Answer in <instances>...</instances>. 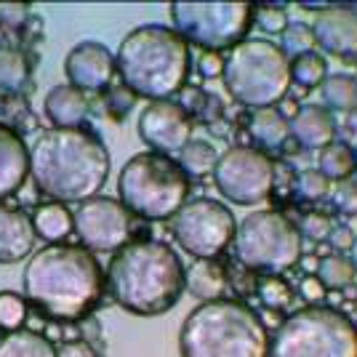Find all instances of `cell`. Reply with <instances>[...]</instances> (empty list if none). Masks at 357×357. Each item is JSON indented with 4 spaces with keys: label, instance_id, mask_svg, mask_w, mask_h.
<instances>
[{
    "label": "cell",
    "instance_id": "8",
    "mask_svg": "<svg viewBox=\"0 0 357 357\" xmlns=\"http://www.w3.org/2000/svg\"><path fill=\"white\" fill-rule=\"evenodd\" d=\"M269 357H357V326L323 304L301 307L278 326Z\"/></svg>",
    "mask_w": 357,
    "mask_h": 357
},
{
    "label": "cell",
    "instance_id": "32",
    "mask_svg": "<svg viewBox=\"0 0 357 357\" xmlns=\"http://www.w3.org/2000/svg\"><path fill=\"white\" fill-rule=\"evenodd\" d=\"M256 294L259 298L272 307V310H285V307H291V301H294V288L285 283L280 275H267V278H261L259 285H256Z\"/></svg>",
    "mask_w": 357,
    "mask_h": 357
},
{
    "label": "cell",
    "instance_id": "24",
    "mask_svg": "<svg viewBox=\"0 0 357 357\" xmlns=\"http://www.w3.org/2000/svg\"><path fill=\"white\" fill-rule=\"evenodd\" d=\"M317 171L328 181H347L357 171V152L344 142H331L317 149Z\"/></svg>",
    "mask_w": 357,
    "mask_h": 357
},
{
    "label": "cell",
    "instance_id": "11",
    "mask_svg": "<svg viewBox=\"0 0 357 357\" xmlns=\"http://www.w3.org/2000/svg\"><path fill=\"white\" fill-rule=\"evenodd\" d=\"M235 216L224 203L213 197L187 200L171 219V232L176 245L197 261L219 259L235 240Z\"/></svg>",
    "mask_w": 357,
    "mask_h": 357
},
{
    "label": "cell",
    "instance_id": "20",
    "mask_svg": "<svg viewBox=\"0 0 357 357\" xmlns=\"http://www.w3.org/2000/svg\"><path fill=\"white\" fill-rule=\"evenodd\" d=\"M291 136L296 139L301 147L307 149H323L333 142L336 136V123L333 115L320 105H304L296 109V115L288 120Z\"/></svg>",
    "mask_w": 357,
    "mask_h": 357
},
{
    "label": "cell",
    "instance_id": "35",
    "mask_svg": "<svg viewBox=\"0 0 357 357\" xmlns=\"http://www.w3.org/2000/svg\"><path fill=\"white\" fill-rule=\"evenodd\" d=\"M253 19L259 24V30L269 32V35H283V30L288 27V14L283 6H256L253 8Z\"/></svg>",
    "mask_w": 357,
    "mask_h": 357
},
{
    "label": "cell",
    "instance_id": "40",
    "mask_svg": "<svg viewBox=\"0 0 357 357\" xmlns=\"http://www.w3.org/2000/svg\"><path fill=\"white\" fill-rule=\"evenodd\" d=\"M298 296L304 298V301H310V304H317V301H323V296H326V288L320 285V280L314 275H307L298 283Z\"/></svg>",
    "mask_w": 357,
    "mask_h": 357
},
{
    "label": "cell",
    "instance_id": "33",
    "mask_svg": "<svg viewBox=\"0 0 357 357\" xmlns=\"http://www.w3.org/2000/svg\"><path fill=\"white\" fill-rule=\"evenodd\" d=\"M312 45H314V35L310 24H301V22L291 24V22H288V27L283 30V45H280L285 56H288V54H294V56L307 54V51H312Z\"/></svg>",
    "mask_w": 357,
    "mask_h": 357
},
{
    "label": "cell",
    "instance_id": "4",
    "mask_svg": "<svg viewBox=\"0 0 357 357\" xmlns=\"http://www.w3.org/2000/svg\"><path fill=\"white\" fill-rule=\"evenodd\" d=\"M115 67L134 96L163 102L184 89L190 75V43L174 27L142 24L123 38Z\"/></svg>",
    "mask_w": 357,
    "mask_h": 357
},
{
    "label": "cell",
    "instance_id": "26",
    "mask_svg": "<svg viewBox=\"0 0 357 357\" xmlns=\"http://www.w3.org/2000/svg\"><path fill=\"white\" fill-rule=\"evenodd\" d=\"M323 105L333 112H355L357 109V77L347 73H333L323 80Z\"/></svg>",
    "mask_w": 357,
    "mask_h": 357
},
{
    "label": "cell",
    "instance_id": "34",
    "mask_svg": "<svg viewBox=\"0 0 357 357\" xmlns=\"http://www.w3.org/2000/svg\"><path fill=\"white\" fill-rule=\"evenodd\" d=\"M296 192L298 197L304 200H323L331 195V181H328L317 168H310V171H301L296 178Z\"/></svg>",
    "mask_w": 357,
    "mask_h": 357
},
{
    "label": "cell",
    "instance_id": "46",
    "mask_svg": "<svg viewBox=\"0 0 357 357\" xmlns=\"http://www.w3.org/2000/svg\"><path fill=\"white\" fill-rule=\"evenodd\" d=\"M352 128H355V131H357V109H355V112H352Z\"/></svg>",
    "mask_w": 357,
    "mask_h": 357
},
{
    "label": "cell",
    "instance_id": "44",
    "mask_svg": "<svg viewBox=\"0 0 357 357\" xmlns=\"http://www.w3.org/2000/svg\"><path fill=\"white\" fill-rule=\"evenodd\" d=\"M339 208L344 211H352V213H357V192L355 190H347V192H339Z\"/></svg>",
    "mask_w": 357,
    "mask_h": 357
},
{
    "label": "cell",
    "instance_id": "37",
    "mask_svg": "<svg viewBox=\"0 0 357 357\" xmlns=\"http://www.w3.org/2000/svg\"><path fill=\"white\" fill-rule=\"evenodd\" d=\"M30 19V6L27 3H0V27H8V30H19L24 27Z\"/></svg>",
    "mask_w": 357,
    "mask_h": 357
},
{
    "label": "cell",
    "instance_id": "13",
    "mask_svg": "<svg viewBox=\"0 0 357 357\" xmlns=\"http://www.w3.org/2000/svg\"><path fill=\"white\" fill-rule=\"evenodd\" d=\"M75 216V235L91 253H118L131 238V213L115 197H91L80 203Z\"/></svg>",
    "mask_w": 357,
    "mask_h": 357
},
{
    "label": "cell",
    "instance_id": "25",
    "mask_svg": "<svg viewBox=\"0 0 357 357\" xmlns=\"http://www.w3.org/2000/svg\"><path fill=\"white\" fill-rule=\"evenodd\" d=\"M0 357H56V347L40 333L19 328L0 339Z\"/></svg>",
    "mask_w": 357,
    "mask_h": 357
},
{
    "label": "cell",
    "instance_id": "15",
    "mask_svg": "<svg viewBox=\"0 0 357 357\" xmlns=\"http://www.w3.org/2000/svg\"><path fill=\"white\" fill-rule=\"evenodd\" d=\"M64 73H67L70 86L83 91V93L105 91L112 83L115 73H118L115 54L99 40H83L67 54Z\"/></svg>",
    "mask_w": 357,
    "mask_h": 357
},
{
    "label": "cell",
    "instance_id": "41",
    "mask_svg": "<svg viewBox=\"0 0 357 357\" xmlns=\"http://www.w3.org/2000/svg\"><path fill=\"white\" fill-rule=\"evenodd\" d=\"M200 75L203 77H219L224 73V59L222 54H216V51H203V56H200Z\"/></svg>",
    "mask_w": 357,
    "mask_h": 357
},
{
    "label": "cell",
    "instance_id": "21",
    "mask_svg": "<svg viewBox=\"0 0 357 357\" xmlns=\"http://www.w3.org/2000/svg\"><path fill=\"white\" fill-rule=\"evenodd\" d=\"M248 134L251 139L264 149H280L291 136V126L280 109L264 107V109H253L248 118Z\"/></svg>",
    "mask_w": 357,
    "mask_h": 357
},
{
    "label": "cell",
    "instance_id": "47",
    "mask_svg": "<svg viewBox=\"0 0 357 357\" xmlns=\"http://www.w3.org/2000/svg\"><path fill=\"white\" fill-rule=\"evenodd\" d=\"M0 43H3V27H0Z\"/></svg>",
    "mask_w": 357,
    "mask_h": 357
},
{
    "label": "cell",
    "instance_id": "27",
    "mask_svg": "<svg viewBox=\"0 0 357 357\" xmlns=\"http://www.w3.org/2000/svg\"><path fill=\"white\" fill-rule=\"evenodd\" d=\"M30 80V59L11 45H0V91L19 93Z\"/></svg>",
    "mask_w": 357,
    "mask_h": 357
},
{
    "label": "cell",
    "instance_id": "12",
    "mask_svg": "<svg viewBox=\"0 0 357 357\" xmlns=\"http://www.w3.org/2000/svg\"><path fill=\"white\" fill-rule=\"evenodd\" d=\"M211 176L216 190L235 206H259L275 190L272 158L253 147H232L222 152Z\"/></svg>",
    "mask_w": 357,
    "mask_h": 357
},
{
    "label": "cell",
    "instance_id": "38",
    "mask_svg": "<svg viewBox=\"0 0 357 357\" xmlns=\"http://www.w3.org/2000/svg\"><path fill=\"white\" fill-rule=\"evenodd\" d=\"M107 105H109V109H112L118 118H123V115H128V112L134 109L136 96L120 83V86H112V89H109V93H107Z\"/></svg>",
    "mask_w": 357,
    "mask_h": 357
},
{
    "label": "cell",
    "instance_id": "1",
    "mask_svg": "<svg viewBox=\"0 0 357 357\" xmlns=\"http://www.w3.org/2000/svg\"><path fill=\"white\" fill-rule=\"evenodd\" d=\"M24 298L51 320L75 323L89 317L105 291V272L83 245H45L27 259L22 275Z\"/></svg>",
    "mask_w": 357,
    "mask_h": 357
},
{
    "label": "cell",
    "instance_id": "43",
    "mask_svg": "<svg viewBox=\"0 0 357 357\" xmlns=\"http://www.w3.org/2000/svg\"><path fill=\"white\" fill-rule=\"evenodd\" d=\"M80 333H83V342H89L91 347L93 344H102V326H99V320H93V317H83L80 320ZM96 349V347H93Z\"/></svg>",
    "mask_w": 357,
    "mask_h": 357
},
{
    "label": "cell",
    "instance_id": "7",
    "mask_svg": "<svg viewBox=\"0 0 357 357\" xmlns=\"http://www.w3.org/2000/svg\"><path fill=\"white\" fill-rule=\"evenodd\" d=\"M224 86L243 107H275L291 89V59L272 40H243L224 59Z\"/></svg>",
    "mask_w": 357,
    "mask_h": 357
},
{
    "label": "cell",
    "instance_id": "30",
    "mask_svg": "<svg viewBox=\"0 0 357 357\" xmlns=\"http://www.w3.org/2000/svg\"><path fill=\"white\" fill-rule=\"evenodd\" d=\"M328 77V61L314 54V51H307V54H298L291 59V83H296L301 89H317L323 86V80Z\"/></svg>",
    "mask_w": 357,
    "mask_h": 357
},
{
    "label": "cell",
    "instance_id": "36",
    "mask_svg": "<svg viewBox=\"0 0 357 357\" xmlns=\"http://www.w3.org/2000/svg\"><path fill=\"white\" fill-rule=\"evenodd\" d=\"M298 227V235H301V240L310 238L314 240V243H320V240H328L331 238V229H333V222L328 219L326 213H304L301 216V222L296 224Z\"/></svg>",
    "mask_w": 357,
    "mask_h": 357
},
{
    "label": "cell",
    "instance_id": "19",
    "mask_svg": "<svg viewBox=\"0 0 357 357\" xmlns=\"http://www.w3.org/2000/svg\"><path fill=\"white\" fill-rule=\"evenodd\" d=\"M43 112L54 128H83L91 112V102L83 91L73 89L70 83H61L45 93Z\"/></svg>",
    "mask_w": 357,
    "mask_h": 357
},
{
    "label": "cell",
    "instance_id": "5",
    "mask_svg": "<svg viewBox=\"0 0 357 357\" xmlns=\"http://www.w3.org/2000/svg\"><path fill=\"white\" fill-rule=\"evenodd\" d=\"M178 352L181 357H269V333L248 304L219 298L184 317Z\"/></svg>",
    "mask_w": 357,
    "mask_h": 357
},
{
    "label": "cell",
    "instance_id": "22",
    "mask_svg": "<svg viewBox=\"0 0 357 357\" xmlns=\"http://www.w3.org/2000/svg\"><path fill=\"white\" fill-rule=\"evenodd\" d=\"M30 219L35 235L48 240L51 245H56L64 238H70V232H75V216L64 203H54V200L43 203V206L35 208Z\"/></svg>",
    "mask_w": 357,
    "mask_h": 357
},
{
    "label": "cell",
    "instance_id": "18",
    "mask_svg": "<svg viewBox=\"0 0 357 357\" xmlns=\"http://www.w3.org/2000/svg\"><path fill=\"white\" fill-rule=\"evenodd\" d=\"M35 229L27 213L0 206V264H16L35 248Z\"/></svg>",
    "mask_w": 357,
    "mask_h": 357
},
{
    "label": "cell",
    "instance_id": "42",
    "mask_svg": "<svg viewBox=\"0 0 357 357\" xmlns=\"http://www.w3.org/2000/svg\"><path fill=\"white\" fill-rule=\"evenodd\" d=\"M328 243H331L336 251H349V248H352V243H355V235H352V229H349L347 224H344V227H333Z\"/></svg>",
    "mask_w": 357,
    "mask_h": 357
},
{
    "label": "cell",
    "instance_id": "10",
    "mask_svg": "<svg viewBox=\"0 0 357 357\" xmlns=\"http://www.w3.org/2000/svg\"><path fill=\"white\" fill-rule=\"evenodd\" d=\"M171 22L187 43L219 54L245 40L253 24V6L243 0H178L171 3Z\"/></svg>",
    "mask_w": 357,
    "mask_h": 357
},
{
    "label": "cell",
    "instance_id": "28",
    "mask_svg": "<svg viewBox=\"0 0 357 357\" xmlns=\"http://www.w3.org/2000/svg\"><path fill=\"white\" fill-rule=\"evenodd\" d=\"M216 160H219V155H216V147L211 142H206V139H192L187 147L178 152L176 163L187 176L203 178L208 176V174H213Z\"/></svg>",
    "mask_w": 357,
    "mask_h": 357
},
{
    "label": "cell",
    "instance_id": "14",
    "mask_svg": "<svg viewBox=\"0 0 357 357\" xmlns=\"http://www.w3.org/2000/svg\"><path fill=\"white\" fill-rule=\"evenodd\" d=\"M139 136L152 152L174 158L192 142V115L181 105L163 99V102H149L139 115Z\"/></svg>",
    "mask_w": 357,
    "mask_h": 357
},
{
    "label": "cell",
    "instance_id": "39",
    "mask_svg": "<svg viewBox=\"0 0 357 357\" xmlns=\"http://www.w3.org/2000/svg\"><path fill=\"white\" fill-rule=\"evenodd\" d=\"M56 357H102V355L89 342L73 339V342H64L61 347H56Z\"/></svg>",
    "mask_w": 357,
    "mask_h": 357
},
{
    "label": "cell",
    "instance_id": "9",
    "mask_svg": "<svg viewBox=\"0 0 357 357\" xmlns=\"http://www.w3.org/2000/svg\"><path fill=\"white\" fill-rule=\"evenodd\" d=\"M235 256L245 269L283 275L301 264L304 243L298 227L278 211H253L235 229Z\"/></svg>",
    "mask_w": 357,
    "mask_h": 357
},
{
    "label": "cell",
    "instance_id": "2",
    "mask_svg": "<svg viewBox=\"0 0 357 357\" xmlns=\"http://www.w3.org/2000/svg\"><path fill=\"white\" fill-rule=\"evenodd\" d=\"M105 142L86 128H51L30 147V176L54 203H86L109 176Z\"/></svg>",
    "mask_w": 357,
    "mask_h": 357
},
{
    "label": "cell",
    "instance_id": "17",
    "mask_svg": "<svg viewBox=\"0 0 357 357\" xmlns=\"http://www.w3.org/2000/svg\"><path fill=\"white\" fill-rule=\"evenodd\" d=\"M30 176V147L14 126L0 123V200L22 190Z\"/></svg>",
    "mask_w": 357,
    "mask_h": 357
},
{
    "label": "cell",
    "instance_id": "29",
    "mask_svg": "<svg viewBox=\"0 0 357 357\" xmlns=\"http://www.w3.org/2000/svg\"><path fill=\"white\" fill-rule=\"evenodd\" d=\"M314 278L320 280V285H323L326 291H344V288H349V285L355 283L357 272L347 256L331 253V256H323V259H320Z\"/></svg>",
    "mask_w": 357,
    "mask_h": 357
},
{
    "label": "cell",
    "instance_id": "3",
    "mask_svg": "<svg viewBox=\"0 0 357 357\" xmlns=\"http://www.w3.org/2000/svg\"><path fill=\"white\" fill-rule=\"evenodd\" d=\"M107 288L128 314L158 317L178 304L187 288V269L163 240H128L109 261Z\"/></svg>",
    "mask_w": 357,
    "mask_h": 357
},
{
    "label": "cell",
    "instance_id": "16",
    "mask_svg": "<svg viewBox=\"0 0 357 357\" xmlns=\"http://www.w3.org/2000/svg\"><path fill=\"white\" fill-rule=\"evenodd\" d=\"M314 43L333 56H357V11L328 6L312 19Z\"/></svg>",
    "mask_w": 357,
    "mask_h": 357
},
{
    "label": "cell",
    "instance_id": "23",
    "mask_svg": "<svg viewBox=\"0 0 357 357\" xmlns=\"http://www.w3.org/2000/svg\"><path fill=\"white\" fill-rule=\"evenodd\" d=\"M187 291L197 301H219L227 291V275L216 261H195L187 269Z\"/></svg>",
    "mask_w": 357,
    "mask_h": 357
},
{
    "label": "cell",
    "instance_id": "31",
    "mask_svg": "<svg viewBox=\"0 0 357 357\" xmlns=\"http://www.w3.org/2000/svg\"><path fill=\"white\" fill-rule=\"evenodd\" d=\"M27 320V298L14 291H3L0 294V331L14 333L24 326Z\"/></svg>",
    "mask_w": 357,
    "mask_h": 357
},
{
    "label": "cell",
    "instance_id": "45",
    "mask_svg": "<svg viewBox=\"0 0 357 357\" xmlns=\"http://www.w3.org/2000/svg\"><path fill=\"white\" fill-rule=\"evenodd\" d=\"M349 261H352V267H355L357 272V235H355V243H352V248H349V256H347Z\"/></svg>",
    "mask_w": 357,
    "mask_h": 357
},
{
    "label": "cell",
    "instance_id": "6",
    "mask_svg": "<svg viewBox=\"0 0 357 357\" xmlns=\"http://www.w3.org/2000/svg\"><path fill=\"white\" fill-rule=\"evenodd\" d=\"M118 195L123 208L144 222L174 219L187 203L190 176L174 158L158 152H139L120 168Z\"/></svg>",
    "mask_w": 357,
    "mask_h": 357
}]
</instances>
